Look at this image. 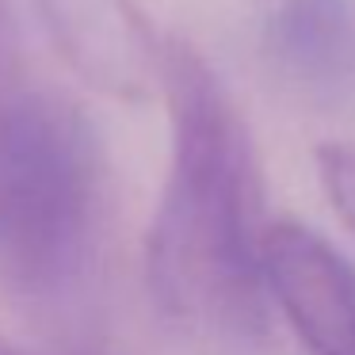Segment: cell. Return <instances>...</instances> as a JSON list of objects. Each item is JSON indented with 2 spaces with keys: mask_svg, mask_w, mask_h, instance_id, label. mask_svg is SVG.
I'll use <instances>...</instances> for the list:
<instances>
[{
  "mask_svg": "<svg viewBox=\"0 0 355 355\" xmlns=\"http://www.w3.org/2000/svg\"><path fill=\"white\" fill-rule=\"evenodd\" d=\"M263 283L309 355H355V268L309 225L263 230Z\"/></svg>",
  "mask_w": 355,
  "mask_h": 355,
  "instance_id": "3",
  "label": "cell"
},
{
  "mask_svg": "<svg viewBox=\"0 0 355 355\" xmlns=\"http://www.w3.org/2000/svg\"><path fill=\"white\" fill-rule=\"evenodd\" d=\"M161 92L172 153L146 241L149 294L195 344L248 355L268 332V225L252 138L191 42H164Z\"/></svg>",
  "mask_w": 355,
  "mask_h": 355,
  "instance_id": "1",
  "label": "cell"
},
{
  "mask_svg": "<svg viewBox=\"0 0 355 355\" xmlns=\"http://www.w3.org/2000/svg\"><path fill=\"white\" fill-rule=\"evenodd\" d=\"M0 355H50V352H35V347H24V344H16V340L0 336Z\"/></svg>",
  "mask_w": 355,
  "mask_h": 355,
  "instance_id": "8",
  "label": "cell"
},
{
  "mask_svg": "<svg viewBox=\"0 0 355 355\" xmlns=\"http://www.w3.org/2000/svg\"><path fill=\"white\" fill-rule=\"evenodd\" d=\"M317 176H321V187L344 230L355 237V146H347V141L317 146Z\"/></svg>",
  "mask_w": 355,
  "mask_h": 355,
  "instance_id": "6",
  "label": "cell"
},
{
  "mask_svg": "<svg viewBox=\"0 0 355 355\" xmlns=\"http://www.w3.org/2000/svg\"><path fill=\"white\" fill-rule=\"evenodd\" d=\"M35 8L85 85L115 100H141L161 85L164 42H157L134 0H35Z\"/></svg>",
  "mask_w": 355,
  "mask_h": 355,
  "instance_id": "4",
  "label": "cell"
},
{
  "mask_svg": "<svg viewBox=\"0 0 355 355\" xmlns=\"http://www.w3.org/2000/svg\"><path fill=\"white\" fill-rule=\"evenodd\" d=\"M268 58L309 103H344L355 92V19L347 0H279L268 24Z\"/></svg>",
  "mask_w": 355,
  "mask_h": 355,
  "instance_id": "5",
  "label": "cell"
},
{
  "mask_svg": "<svg viewBox=\"0 0 355 355\" xmlns=\"http://www.w3.org/2000/svg\"><path fill=\"white\" fill-rule=\"evenodd\" d=\"M111 168L88 115L31 85L0 141V275L35 306L73 302L103 260Z\"/></svg>",
  "mask_w": 355,
  "mask_h": 355,
  "instance_id": "2",
  "label": "cell"
},
{
  "mask_svg": "<svg viewBox=\"0 0 355 355\" xmlns=\"http://www.w3.org/2000/svg\"><path fill=\"white\" fill-rule=\"evenodd\" d=\"M27 80L24 73V50H19V31H16V19L8 12V0H0V141H4V130H8L16 107L24 103Z\"/></svg>",
  "mask_w": 355,
  "mask_h": 355,
  "instance_id": "7",
  "label": "cell"
}]
</instances>
